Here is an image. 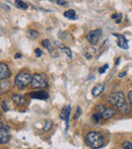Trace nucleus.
<instances>
[{
  "label": "nucleus",
  "mask_w": 132,
  "mask_h": 149,
  "mask_svg": "<svg viewBox=\"0 0 132 149\" xmlns=\"http://www.w3.org/2000/svg\"><path fill=\"white\" fill-rule=\"evenodd\" d=\"M108 100L111 104H113V106L118 109V111L121 114H128L130 112V107L127 104L126 98H125V95L123 92H113L112 94H110Z\"/></svg>",
  "instance_id": "obj_1"
},
{
  "label": "nucleus",
  "mask_w": 132,
  "mask_h": 149,
  "mask_svg": "<svg viewBox=\"0 0 132 149\" xmlns=\"http://www.w3.org/2000/svg\"><path fill=\"white\" fill-rule=\"evenodd\" d=\"M85 141L91 148H101L104 146V137L99 132H89L85 135Z\"/></svg>",
  "instance_id": "obj_2"
},
{
  "label": "nucleus",
  "mask_w": 132,
  "mask_h": 149,
  "mask_svg": "<svg viewBox=\"0 0 132 149\" xmlns=\"http://www.w3.org/2000/svg\"><path fill=\"white\" fill-rule=\"evenodd\" d=\"M32 81V76H31L30 73H27L24 71L22 72H20L17 75L15 76V79H14V84L17 88H24L27 87Z\"/></svg>",
  "instance_id": "obj_3"
},
{
  "label": "nucleus",
  "mask_w": 132,
  "mask_h": 149,
  "mask_svg": "<svg viewBox=\"0 0 132 149\" xmlns=\"http://www.w3.org/2000/svg\"><path fill=\"white\" fill-rule=\"evenodd\" d=\"M31 84H32L33 88H45V87L48 86V80L45 77V75L36 73L32 77Z\"/></svg>",
  "instance_id": "obj_4"
},
{
  "label": "nucleus",
  "mask_w": 132,
  "mask_h": 149,
  "mask_svg": "<svg viewBox=\"0 0 132 149\" xmlns=\"http://www.w3.org/2000/svg\"><path fill=\"white\" fill-rule=\"evenodd\" d=\"M96 111L99 112L101 114V116H102V118L105 120H109V119L113 118V117L115 116V113H116L115 110H113V109H111V108H105L102 104H98V106L96 107Z\"/></svg>",
  "instance_id": "obj_5"
},
{
  "label": "nucleus",
  "mask_w": 132,
  "mask_h": 149,
  "mask_svg": "<svg viewBox=\"0 0 132 149\" xmlns=\"http://www.w3.org/2000/svg\"><path fill=\"white\" fill-rule=\"evenodd\" d=\"M101 36H102V30L98 29V30L89 31V35L87 36V39L91 45H96V44H98V42H99Z\"/></svg>",
  "instance_id": "obj_6"
},
{
  "label": "nucleus",
  "mask_w": 132,
  "mask_h": 149,
  "mask_svg": "<svg viewBox=\"0 0 132 149\" xmlns=\"http://www.w3.org/2000/svg\"><path fill=\"white\" fill-rule=\"evenodd\" d=\"M114 36L117 38V45H118L121 49H124V50L128 49V41H127L124 36L118 35V33H114Z\"/></svg>",
  "instance_id": "obj_7"
},
{
  "label": "nucleus",
  "mask_w": 132,
  "mask_h": 149,
  "mask_svg": "<svg viewBox=\"0 0 132 149\" xmlns=\"http://www.w3.org/2000/svg\"><path fill=\"white\" fill-rule=\"evenodd\" d=\"M29 95L32 98H37V100H47L49 97V93L44 90H39V91H35V92H30Z\"/></svg>",
  "instance_id": "obj_8"
},
{
  "label": "nucleus",
  "mask_w": 132,
  "mask_h": 149,
  "mask_svg": "<svg viewBox=\"0 0 132 149\" xmlns=\"http://www.w3.org/2000/svg\"><path fill=\"white\" fill-rule=\"evenodd\" d=\"M10 76V71L7 65L4 63H0V79L4 80V79L8 78Z\"/></svg>",
  "instance_id": "obj_9"
},
{
  "label": "nucleus",
  "mask_w": 132,
  "mask_h": 149,
  "mask_svg": "<svg viewBox=\"0 0 132 149\" xmlns=\"http://www.w3.org/2000/svg\"><path fill=\"white\" fill-rule=\"evenodd\" d=\"M9 130L5 129V128H0V144L7 143L10 139V135L8 133Z\"/></svg>",
  "instance_id": "obj_10"
},
{
  "label": "nucleus",
  "mask_w": 132,
  "mask_h": 149,
  "mask_svg": "<svg viewBox=\"0 0 132 149\" xmlns=\"http://www.w3.org/2000/svg\"><path fill=\"white\" fill-rule=\"evenodd\" d=\"M11 98H12V100H13L14 104H17V106H22V104H24L27 102L26 97H24V95H22V94L14 93Z\"/></svg>",
  "instance_id": "obj_11"
},
{
  "label": "nucleus",
  "mask_w": 132,
  "mask_h": 149,
  "mask_svg": "<svg viewBox=\"0 0 132 149\" xmlns=\"http://www.w3.org/2000/svg\"><path fill=\"white\" fill-rule=\"evenodd\" d=\"M69 113H70V107H64L61 110V113H60V119L64 120L68 123Z\"/></svg>",
  "instance_id": "obj_12"
},
{
  "label": "nucleus",
  "mask_w": 132,
  "mask_h": 149,
  "mask_svg": "<svg viewBox=\"0 0 132 149\" xmlns=\"http://www.w3.org/2000/svg\"><path fill=\"white\" fill-rule=\"evenodd\" d=\"M105 89V86L103 84H97L93 89H91V93H93L94 96H99L100 94L103 93Z\"/></svg>",
  "instance_id": "obj_13"
},
{
  "label": "nucleus",
  "mask_w": 132,
  "mask_h": 149,
  "mask_svg": "<svg viewBox=\"0 0 132 149\" xmlns=\"http://www.w3.org/2000/svg\"><path fill=\"white\" fill-rule=\"evenodd\" d=\"M27 37L31 40H35L40 37V33L35 30H28L27 31Z\"/></svg>",
  "instance_id": "obj_14"
},
{
  "label": "nucleus",
  "mask_w": 132,
  "mask_h": 149,
  "mask_svg": "<svg viewBox=\"0 0 132 149\" xmlns=\"http://www.w3.org/2000/svg\"><path fill=\"white\" fill-rule=\"evenodd\" d=\"M64 16L67 18H69V19H76L77 18L76 12H75L73 9H69V10H67V11L64 12Z\"/></svg>",
  "instance_id": "obj_15"
},
{
  "label": "nucleus",
  "mask_w": 132,
  "mask_h": 149,
  "mask_svg": "<svg viewBox=\"0 0 132 149\" xmlns=\"http://www.w3.org/2000/svg\"><path fill=\"white\" fill-rule=\"evenodd\" d=\"M15 5L17 6L18 8H20V9H28L29 6L27 3H24V1H22V0H16L15 1Z\"/></svg>",
  "instance_id": "obj_16"
},
{
  "label": "nucleus",
  "mask_w": 132,
  "mask_h": 149,
  "mask_svg": "<svg viewBox=\"0 0 132 149\" xmlns=\"http://www.w3.org/2000/svg\"><path fill=\"white\" fill-rule=\"evenodd\" d=\"M59 46H60V47H61V50H62V51H63L64 53H65L69 58L72 57V53H71V50L69 49V48L65 47V46H62L61 44H59Z\"/></svg>",
  "instance_id": "obj_17"
},
{
  "label": "nucleus",
  "mask_w": 132,
  "mask_h": 149,
  "mask_svg": "<svg viewBox=\"0 0 132 149\" xmlns=\"http://www.w3.org/2000/svg\"><path fill=\"white\" fill-rule=\"evenodd\" d=\"M42 45H43L44 47H45L47 50H49V51H51V50H52L51 43H50V41H49V40H48V39L43 40V42H42Z\"/></svg>",
  "instance_id": "obj_18"
},
{
  "label": "nucleus",
  "mask_w": 132,
  "mask_h": 149,
  "mask_svg": "<svg viewBox=\"0 0 132 149\" xmlns=\"http://www.w3.org/2000/svg\"><path fill=\"white\" fill-rule=\"evenodd\" d=\"M93 119H94V121L96 122V123H99L100 122V120L102 119V116H101V114L99 112H96V113H94V115L93 116Z\"/></svg>",
  "instance_id": "obj_19"
},
{
  "label": "nucleus",
  "mask_w": 132,
  "mask_h": 149,
  "mask_svg": "<svg viewBox=\"0 0 132 149\" xmlns=\"http://www.w3.org/2000/svg\"><path fill=\"white\" fill-rule=\"evenodd\" d=\"M52 126H53V123H52L51 121H46V125H45V127H44V129H43V131H48V130H50L52 128Z\"/></svg>",
  "instance_id": "obj_20"
},
{
  "label": "nucleus",
  "mask_w": 132,
  "mask_h": 149,
  "mask_svg": "<svg viewBox=\"0 0 132 149\" xmlns=\"http://www.w3.org/2000/svg\"><path fill=\"white\" fill-rule=\"evenodd\" d=\"M112 18H113V19H116L117 24H120V22H121V18H122V15H121V14L115 13V14H113V15H112Z\"/></svg>",
  "instance_id": "obj_21"
},
{
  "label": "nucleus",
  "mask_w": 132,
  "mask_h": 149,
  "mask_svg": "<svg viewBox=\"0 0 132 149\" xmlns=\"http://www.w3.org/2000/svg\"><path fill=\"white\" fill-rule=\"evenodd\" d=\"M122 147L125 149H132V143H130V142H128V141H125V142H123Z\"/></svg>",
  "instance_id": "obj_22"
},
{
  "label": "nucleus",
  "mask_w": 132,
  "mask_h": 149,
  "mask_svg": "<svg viewBox=\"0 0 132 149\" xmlns=\"http://www.w3.org/2000/svg\"><path fill=\"white\" fill-rule=\"evenodd\" d=\"M109 68V65L108 64H105L103 67H101V68L99 69V72H100V74H103V73H105L106 72V70Z\"/></svg>",
  "instance_id": "obj_23"
},
{
  "label": "nucleus",
  "mask_w": 132,
  "mask_h": 149,
  "mask_svg": "<svg viewBox=\"0 0 132 149\" xmlns=\"http://www.w3.org/2000/svg\"><path fill=\"white\" fill-rule=\"evenodd\" d=\"M35 54H36V56L39 58V57H41V56H43V51H41L40 49H36L35 50Z\"/></svg>",
  "instance_id": "obj_24"
},
{
  "label": "nucleus",
  "mask_w": 132,
  "mask_h": 149,
  "mask_svg": "<svg viewBox=\"0 0 132 149\" xmlns=\"http://www.w3.org/2000/svg\"><path fill=\"white\" fill-rule=\"evenodd\" d=\"M1 107H2V109H3L5 112H7L8 111V107H7V102H2V104H1Z\"/></svg>",
  "instance_id": "obj_25"
},
{
  "label": "nucleus",
  "mask_w": 132,
  "mask_h": 149,
  "mask_svg": "<svg viewBox=\"0 0 132 149\" xmlns=\"http://www.w3.org/2000/svg\"><path fill=\"white\" fill-rule=\"evenodd\" d=\"M80 114H81V110H80V108H77V112H76V115L74 116V119H77L79 116H80Z\"/></svg>",
  "instance_id": "obj_26"
},
{
  "label": "nucleus",
  "mask_w": 132,
  "mask_h": 149,
  "mask_svg": "<svg viewBox=\"0 0 132 149\" xmlns=\"http://www.w3.org/2000/svg\"><path fill=\"white\" fill-rule=\"evenodd\" d=\"M128 100H129V104L132 106V90L129 91V93H128Z\"/></svg>",
  "instance_id": "obj_27"
},
{
  "label": "nucleus",
  "mask_w": 132,
  "mask_h": 149,
  "mask_svg": "<svg viewBox=\"0 0 132 149\" xmlns=\"http://www.w3.org/2000/svg\"><path fill=\"white\" fill-rule=\"evenodd\" d=\"M0 128H5V129H7V130H9V129H10V128L8 127V126H5L3 123H1V122H0Z\"/></svg>",
  "instance_id": "obj_28"
},
{
  "label": "nucleus",
  "mask_w": 132,
  "mask_h": 149,
  "mask_svg": "<svg viewBox=\"0 0 132 149\" xmlns=\"http://www.w3.org/2000/svg\"><path fill=\"white\" fill-rule=\"evenodd\" d=\"M57 3H58V4H60V5H65L66 2H65V1H63V0H57Z\"/></svg>",
  "instance_id": "obj_29"
},
{
  "label": "nucleus",
  "mask_w": 132,
  "mask_h": 149,
  "mask_svg": "<svg viewBox=\"0 0 132 149\" xmlns=\"http://www.w3.org/2000/svg\"><path fill=\"white\" fill-rule=\"evenodd\" d=\"M125 75H126V72L123 71V72H121L120 74H119V77H123V76H125Z\"/></svg>",
  "instance_id": "obj_30"
},
{
  "label": "nucleus",
  "mask_w": 132,
  "mask_h": 149,
  "mask_svg": "<svg viewBox=\"0 0 132 149\" xmlns=\"http://www.w3.org/2000/svg\"><path fill=\"white\" fill-rule=\"evenodd\" d=\"M20 57H22V54H20V53L15 54V56H14V58H15V59H17V58H20Z\"/></svg>",
  "instance_id": "obj_31"
},
{
  "label": "nucleus",
  "mask_w": 132,
  "mask_h": 149,
  "mask_svg": "<svg viewBox=\"0 0 132 149\" xmlns=\"http://www.w3.org/2000/svg\"><path fill=\"white\" fill-rule=\"evenodd\" d=\"M119 62H120V59H118V60L116 61V65H118V63H119Z\"/></svg>",
  "instance_id": "obj_32"
},
{
  "label": "nucleus",
  "mask_w": 132,
  "mask_h": 149,
  "mask_svg": "<svg viewBox=\"0 0 132 149\" xmlns=\"http://www.w3.org/2000/svg\"><path fill=\"white\" fill-rule=\"evenodd\" d=\"M0 117H1V113H0Z\"/></svg>",
  "instance_id": "obj_33"
}]
</instances>
